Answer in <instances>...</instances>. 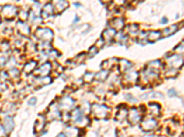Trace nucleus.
Masks as SVG:
<instances>
[{
    "label": "nucleus",
    "instance_id": "obj_1",
    "mask_svg": "<svg viewBox=\"0 0 184 137\" xmlns=\"http://www.w3.org/2000/svg\"><path fill=\"white\" fill-rule=\"evenodd\" d=\"M69 120H71L74 124L79 128H83L89 123V118L86 116L85 113L79 107L74 108L71 111V113L69 114Z\"/></svg>",
    "mask_w": 184,
    "mask_h": 137
},
{
    "label": "nucleus",
    "instance_id": "obj_2",
    "mask_svg": "<svg viewBox=\"0 0 184 137\" xmlns=\"http://www.w3.org/2000/svg\"><path fill=\"white\" fill-rule=\"evenodd\" d=\"M91 114L97 119H106L110 112V109L105 104L93 103L90 106Z\"/></svg>",
    "mask_w": 184,
    "mask_h": 137
},
{
    "label": "nucleus",
    "instance_id": "obj_3",
    "mask_svg": "<svg viewBox=\"0 0 184 137\" xmlns=\"http://www.w3.org/2000/svg\"><path fill=\"white\" fill-rule=\"evenodd\" d=\"M46 119L47 121H54V120H58L62 117L61 110L58 106V103H52L50 106L48 107L47 113H46Z\"/></svg>",
    "mask_w": 184,
    "mask_h": 137
},
{
    "label": "nucleus",
    "instance_id": "obj_4",
    "mask_svg": "<svg viewBox=\"0 0 184 137\" xmlns=\"http://www.w3.org/2000/svg\"><path fill=\"white\" fill-rule=\"evenodd\" d=\"M58 106L64 112H69L75 108V100L70 96H64L58 102Z\"/></svg>",
    "mask_w": 184,
    "mask_h": 137
},
{
    "label": "nucleus",
    "instance_id": "obj_5",
    "mask_svg": "<svg viewBox=\"0 0 184 137\" xmlns=\"http://www.w3.org/2000/svg\"><path fill=\"white\" fill-rule=\"evenodd\" d=\"M141 118H142V113L140 109L136 107H132L129 110L127 119L131 125H136L137 123H139L141 121Z\"/></svg>",
    "mask_w": 184,
    "mask_h": 137
},
{
    "label": "nucleus",
    "instance_id": "obj_6",
    "mask_svg": "<svg viewBox=\"0 0 184 137\" xmlns=\"http://www.w3.org/2000/svg\"><path fill=\"white\" fill-rule=\"evenodd\" d=\"M141 127L146 132H152V131H154L158 127V122L152 116L147 117V118L143 119V121L141 122Z\"/></svg>",
    "mask_w": 184,
    "mask_h": 137
},
{
    "label": "nucleus",
    "instance_id": "obj_7",
    "mask_svg": "<svg viewBox=\"0 0 184 137\" xmlns=\"http://www.w3.org/2000/svg\"><path fill=\"white\" fill-rule=\"evenodd\" d=\"M52 64L50 62H45L43 65H41L39 68H36L34 70V73L37 77H46L50 76V73L52 71Z\"/></svg>",
    "mask_w": 184,
    "mask_h": 137
},
{
    "label": "nucleus",
    "instance_id": "obj_8",
    "mask_svg": "<svg viewBox=\"0 0 184 137\" xmlns=\"http://www.w3.org/2000/svg\"><path fill=\"white\" fill-rule=\"evenodd\" d=\"M139 73L136 71H129L127 73H125V75L123 76V82L127 83L129 85L131 84H134L138 81L139 80Z\"/></svg>",
    "mask_w": 184,
    "mask_h": 137
},
{
    "label": "nucleus",
    "instance_id": "obj_9",
    "mask_svg": "<svg viewBox=\"0 0 184 137\" xmlns=\"http://www.w3.org/2000/svg\"><path fill=\"white\" fill-rule=\"evenodd\" d=\"M46 122H47V119H46V116L45 115H40L39 118L37 119L36 122H35V125H34V132L36 133L38 132H42L43 130H44V127L46 125Z\"/></svg>",
    "mask_w": 184,
    "mask_h": 137
},
{
    "label": "nucleus",
    "instance_id": "obj_10",
    "mask_svg": "<svg viewBox=\"0 0 184 137\" xmlns=\"http://www.w3.org/2000/svg\"><path fill=\"white\" fill-rule=\"evenodd\" d=\"M64 132L67 137H79L80 128L78 126H67Z\"/></svg>",
    "mask_w": 184,
    "mask_h": 137
},
{
    "label": "nucleus",
    "instance_id": "obj_11",
    "mask_svg": "<svg viewBox=\"0 0 184 137\" xmlns=\"http://www.w3.org/2000/svg\"><path fill=\"white\" fill-rule=\"evenodd\" d=\"M148 109H149V113L150 116L152 117H158L160 115V112H161V107L158 103H151L148 104Z\"/></svg>",
    "mask_w": 184,
    "mask_h": 137
},
{
    "label": "nucleus",
    "instance_id": "obj_12",
    "mask_svg": "<svg viewBox=\"0 0 184 137\" xmlns=\"http://www.w3.org/2000/svg\"><path fill=\"white\" fill-rule=\"evenodd\" d=\"M128 112H129V109L126 107V106H121L120 109L117 111L116 114H115V118L118 120V121H123L125 118H127V115H128Z\"/></svg>",
    "mask_w": 184,
    "mask_h": 137
},
{
    "label": "nucleus",
    "instance_id": "obj_13",
    "mask_svg": "<svg viewBox=\"0 0 184 137\" xmlns=\"http://www.w3.org/2000/svg\"><path fill=\"white\" fill-rule=\"evenodd\" d=\"M39 38H42L43 40L48 41L51 40V38H53V32L52 30L48 29V28H42L39 29Z\"/></svg>",
    "mask_w": 184,
    "mask_h": 137
},
{
    "label": "nucleus",
    "instance_id": "obj_14",
    "mask_svg": "<svg viewBox=\"0 0 184 137\" xmlns=\"http://www.w3.org/2000/svg\"><path fill=\"white\" fill-rule=\"evenodd\" d=\"M53 3H54V8L57 10L58 12L63 11L68 6L65 0H53Z\"/></svg>",
    "mask_w": 184,
    "mask_h": 137
},
{
    "label": "nucleus",
    "instance_id": "obj_15",
    "mask_svg": "<svg viewBox=\"0 0 184 137\" xmlns=\"http://www.w3.org/2000/svg\"><path fill=\"white\" fill-rule=\"evenodd\" d=\"M132 67H133V64L130 61H128L126 60H120V70H121V72L127 73V72L130 71V70L132 69Z\"/></svg>",
    "mask_w": 184,
    "mask_h": 137
},
{
    "label": "nucleus",
    "instance_id": "obj_16",
    "mask_svg": "<svg viewBox=\"0 0 184 137\" xmlns=\"http://www.w3.org/2000/svg\"><path fill=\"white\" fill-rule=\"evenodd\" d=\"M157 98H159V99H163L164 96L161 93H144L143 95H141V99L143 100H148V99H157Z\"/></svg>",
    "mask_w": 184,
    "mask_h": 137
},
{
    "label": "nucleus",
    "instance_id": "obj_17",
    "mask_svg": "<svg viewBox=\"0 0 184 137\" xmlns=\"http://www.w3.org/2000/svg\"><path fill=\"white\" fill-rule=\"evenodd\" d=\"M3 126L5 127L7 132H10L12 130H13V127H14V122H13V119L10 117V116H8L4 119L3 121Z\"/></svg>",
    "mask_w": 184,
    "mask_h": 137
},
{
    "label": "nucleus",
    "instance_id": "obj_18",
    "mask_svg": "<svg viewBox=\"0 0 184 137\" xmlns=\"http://www.w3.org/2000/svg\"><path fill=\"white\" fill-rule=\"evenodd\" d=\"M108 77H109V70H102L99 72L95 74V80H97L100 82L105 81L108 79Z\"/></svg>",
    "mask_w": 184,
    "mask_h": 137
},
{
    "label": "nucleus",
    "instance_id": "obj_19",
    "mask_svg": "<svg viewBox=\"0 0 184 137\" xmlns=\"http://www.w3.org/2000/svg\"><path fill=\"white\" fill-rule=\"evenodd\" d=\"M37 67V62L34 60H30L29 62H27L24 66V71L26 73H31L34 72V70H36Z\"/></svg>",
    "mask_w": 184,
    "mask_h": 137
},
{
    "label": "nucleus",
    "instance_id": "obj_20",
    "mask_svg": "<svg viewBox=\"0 0 184 137\" xmlns=\"http://www.w3.org/2000/svg\"><path fill=\"white\" fill-rule=\"evenodd\" d=\"M37 81L36 83H38L39 86H44V85H47V84H50L53 80V79L50 77V76H46V77H37Z\"/></svg>",
    "mask_w": 184,
    "mask_h": 137
},
{
    "label": "nucleus",
    "instance_id": "obj_21",
    "mask_svg": "<svg viewBox=\"0 0 184 137\" xmlns=\"http://www.w3.org/2000/svg\"><path fill=\"white\" fill-rule=\"evenodd\" d=\"M103 36L105 37L106 39L110 40V39H112V38L115 36V29H114V28H109V29H108V30H105Z\"/></svg>",
    "mask_w": 184,
    "mask_h": 137
},
{
    "label": "nucleus",
    "instance_id": "obj_22",
    "mask_svg": "<svg viewBox=\"0 0 184 137\" xmlns=\"http://www.w3.org/2000/svg\"><path fill=\"white\" fill-rule=\"evenodd\" d=\"M124 26V21L122 18H115L113 19V28L114 29H120L123 28Z\"/></svg>",
    "mask_w": 184,
    "mask_h": 137
},
{
    "label": "nucleus",
    "instance_id": "obj_23",
    "mask_svg": "<svg viewBox=\"0 0 184 137\" xmlns=\"http://www.w3.org/2000/svg\"><path fill=\"white\" fill-rule=\"evenodd\" d=\"M95 79V74L90 72V71H88L85 73L84 77H83V80H84V82L86 83H90L92 82V80Z\"/></svg>",
    "mask_w": 184,
    "mask_h": 137
},
{
    "label": "nucleus",
    "instance_id": "obj_24",
    "mask_svg": "<svg viewBox=\"0 0 184 137\" xmlns=\"http://www.w3.org/2000/svg\"><path fill=\"white\" fill-rule=\"evenodd\" d=\"M178 74V70L177 69H174V68H169L166 70L165 72V76L168 77V78H170V77H174Z\"/></svg>",
    "mask_w": 184,
    "mask_h": 137
},
{
    "label": "nucleus",
    "instance_id": "obj_25",
    "mask_svg": "<svg viewBox=\"0 0 184 137\" xmlns=\"http://www.w3.org/2000/svg\"><path fill=\"white\" fill-rule=\"evenodd\" d=\"M159 33L158 32V31H151V33H149V35H148V38L151 40H156V39H158V38H159Z\"/></svg>",
    "mask_w": 184,
    "mask_h": 137
},
{
    "label": "nucleus",
    "instance_id": "obj_26",
    "mask_svg": "<svg viewBox=\"0 0 184 137\" xmlns=\"http://www.w3.org/2000/svg\"><path fill=\"white\" fill-rule=\"evenodd\" d=\"M13 107H14V104H13V103H7L6 105H4V107H3V111H4V112H7V113H8V112H10Z\"/></svg>",
    "mask_w": 184,
    "mask_h": 137
},
{
    "label": "nucleus",
    "instance_id": "obj_27",
    "mask_svg": "<svg viewBox=\"0 0 184 137\" xmlns=\"http://www.w3.org/2000/svg\"><path fill=\"white\" fill-rule=\"evenodd\" d=\"M124 97H125V99H126L129 103H136V102H137V100H136L134 97H133L131 94L126 93V94L124 95Z\"/></svg>",
    "mask_w": 184,
    "mask_h": 137
},
{
    "label": "nucleus",
    "instance_id": "obj_28",
    "mask_svg": "<svg viewBox=\"0 0 184 137\" xmlns=\"http://www.w3.org/2000/svg\"><path fill=\"white\" fill-rule=\"evenodd\" d=\"M177 29V27L176 26H172V27H170V28H167V29H165V32H167L166 33V35L168 36V35H170L171 33H174V31Z\"/></svg>",
    "mask_w": 184,
    "mask_h": 137
},
{
    "label": "nucleus",
    "instance_id": "obj_29",
    "mask_svg": "<svg viewBox=\"0 0 184 137\" xmlns=\"http://www.w3.org/2000/svg\"><path fill=\"white\" fill-rule=\"evenodd\" d=\"M7 133H8V132H7L5 127H4L3 125L0 124V137H5Z\"/></svg>",
    "mask_w": 184,
    "mask_h": 137
},
{
    "label": "nucleus",
    "instance_id": "obj_30",
    "mask_svg": "<svg viewBox=\"0 0 184 137\" xmlns=\"http://www.w3.org/2000/svg\"><path fill=\"white\" fill-rule=\"evenodd\" d=\"M15 71V69H11L10 70H9V75H10V77H14V78H16V77H18L19 75V71L17 70H16V72H14Z\"/></svg>",
    "mask_w": 184,
    "mask_h": 137
},
{
    "label": "nucleus",
    "instance_id": "obj_31",
    "mask_svg": "<svg viewBox=\"0 0 184 137\" xmlns=\"http://www.w3.org/2000/svg\"><path fill=\"white\" fill-rule=\"evenodd\" d=\"M36 103H37V98L36 97H32L28 101V104L30 106H34V105H36Z\"/></svg>",
    "mask_w": 184,
    "mask_h": 137
},
{
    "label": "nucleus",
    "instance_id": "obj_32",
    "mask_svg": "<svg viewBox=\"0 0 184 137\" xmlns=\"http://www.w3.org/2000/svg\"><path fill=\"white\" fill-rule=\"evenodd\" d=\"M168 95H169L170 97H176V96H177V93H176V90H175L174 89L169 90H168Z\"/></svg>",
    "mask_w": 184,
    "mask_h": 137
},
{
    "label": "nucleus",
    "instance_id": "obj_33",
    "mask_svg": "<svg viewBox=\"0 0 184 137\" xmlns=\"http://www.w3.org/2000/svg\"><path fill=\"white\" fill-rule=\"evenodd\" d=\"M7 89V85L5 83L0 82V91H4Z\"/></svg>",
    "mask_w": 184,
    "mask_h": 137
},
{
    "label": "nucleus",
    "instance_id": "obj_34",
    "mask_svg": "<svg viewBox=\"0 0 184 137\" xmlns=\"http://www.w3.org/2000/svg\"><path fill=\"white\" fill-rule=\"evenodd\" d=\"M56 137H67V136L64 134V132H61V133H59Z\"/></svg>",
    "mask_w": 184,
    "mask_h": 137
},
{
    "label": "nucleus",
    "instance_id": "obj_35",
    "mask_svg": "<svg viewBox=\"0 0 184 137\" xmlns=\"http://www.w3.org/2000/svg\"><path fill=\"white\" fill-rule=\"evenodd\" d=\"M143 137H157V136L155 134H145Z\"/></svg>",
    "mask_w": 184,
    "mask_h": 137
}]
</instances>
